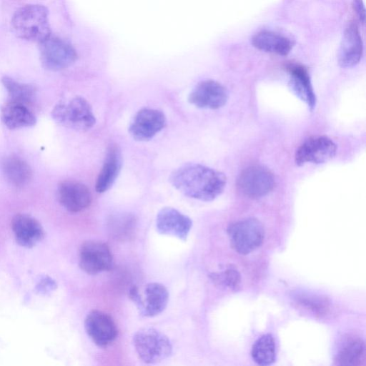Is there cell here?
<instances>
[{
  "mask_svg": "<svg viewBox=\"0 0 366 366\" xmlns=\"http://www.w3.org/2000/svg\"><path fill=\"white\" fill-rule=\"evenodd\" d=\"M169 182L188 197L210 202L223 192L227 178L222 172L212 168L200 164L188 163L173 171Z\"/></svg>",
  "mask_w": 366,
  "mask_h": 366,
  "instance_id": "cell-1",
  "label": "cell"
},
{
  "mask_svg": "<svg viewBox=\"0 0 366 366\" xmlns=\"http://www.w3.org/2000/svg\"><path fill=\"white\" fill-rule=\"evenodd\" d=\"M48 15V9L42 5L22 6L13 15V29L19 38L40 43L51 35Z\"/></svg>",
  "mask_w": 366,
  "mask_h": 366,
  "instance_id": "cell-2",
  "label": "cell"
},
{
  "mask_svg": "<svg viewBox=\"0 0 366 366\" xmlns=\"http://www.w3.org/2000/svg\"><path fill=\"white\" fill-rule=\"evenodd\" d=\"M51 116L57 124L79 132L87 131L96 123L91 104L79 96L58 103L53 109Z\"/></svg>",
  "mask_w": 366,
  "mask_h": 366,
  "instance_id": "cell-3",
  "label": "cell"
},
{
  "mask_svg": "<svg viewBox=\"0 0 366 366\" xmlns=\"http://www.w3.org/2000/svg\"><path fill=\"white\" fill-rule=\"evenodd\" d=\"M133 345L139 358L147 364L158 363L172 352L168 337L153 327L138 330L133 336Z\"/></svg>",
  "mask_w": 366,
  "mask_h": 366,
  "instance_id": "cell-4",
  "label": "cell"
},
{
  "mask_svg": "<svg viewBox=\"0 0 366 366\" xmlns=\"http://www.w3.org/2000/svg\"><path fill=\"white\" fill-rule=\"evenodd\" d=\"M129 297L134 303L140 315L152 317L162 313L167 307L169 292L161 283L150 282L140 289L132 286Z\"/></svg>",
  "mask_w": 366,
  "mask_h": 366,
  "instance_id": "cell-5",
  "label": "cell"
},
{
  "mask_svg": "<svg viewBox=\"0 0 366 366\" xmlns=\"http://www.w3.org/2000/svg\"><path fill=\"white\" fill-rule=\"evenodd\" d=\"M227 232L232 248L242 254H247L258 248L264 237L263 225L254 218L231 224Z\"/></svg>",
  "mask_w": 366,
  "mask_h": 366,
  "instance_id": "cell-6",
  "label": "cell"
},
{
  "mask_svg": "<svg viewBox=\"0 0 366 366\" xmlns=\"http://www.w3.org/2000/svg\"><path fill=\"white\" fill-rule=\"evenodd\" d=\"M40 59L49 70L58 71L73 64L77 55L75 49L65 41L50 35L39 43Z\"/></svg>",
  "mask_w": 366,
  "mask_h": 366,
  "instance_id": "cell-7",
  "label": "cell"
},
{
  "mask_svg": "<svg viewBox=\"0 0 366 366\" xmlns=\"http://www.w3.org/2000/svg\"><path fill=\"white\" fill-rule=\"evenodd\" d=\"M79 262L81 269L89 274L110 270L114 264L109 246L101 241L89 240L80 247Z\"/></svg>",
  "mask_w": 366,
  "mask_h": 366,
  "instance_id": "cell-8",
  "label": "cell"
},
{
  "mask_svg": "<svg viewBox=\"0 0 366 366\" xmlns=\"http://www.w3.org/2000/svg\"><path fill=\"white\" fill-rule=\"evenodd\" d=\"M275 184L272 173L260 165L244 169L237 178L239 190L250 198H260L269 194Z\"/></svg>",
  "mask_w": 366,
  "mask_h": 366,
  "instance_id": "cell-9",
  "label": "cell"
},
{
  "mask_svg": "<svg viewBox=\"0 0 366 366\" xmlns=\"http://www.w3.org/2000/svg\"><path fill=\"white\" fill-rule=\"evenodd\" d=\"M164 114L156 109L143 108L132 117L129 125L130 135L137 141L147 142L152 139L166 126Z\"/></svg>",
  "mask_w": 366,
  "mask_h": 366,
  "instance_id": "cell-10",
  "label": "cell"
},
{
  "mask_svg": "<svg viewBox=\"0 0 366 366\" xmlns=\"http://www.w3.org/2000/svg\"><path fill=\"white\" fill-rule=\"evenodd\" d=\"M84 328L92 342L98 347L104 348L112 345L118 335L117 325L107 313L93 310L84 320Z\"/></svg>",
  "mask_w": 366,
  "mask_h": 366,
  "instance_id": "cell-11",
  "label": "cell"
},
{
  "mask_svg": "<svg viewBox=\"0 0 366 366\" xmlns=\"http://www.w3.org/2000/svg\"><path fill=\"white\" fill-rule=\"evenodd\" d=\"M337 152L335 143L325 136L313 137L297 149L295 162L297 166L307 163L322 164L332 159Z\"/></svg>",
  "mask_w": 366,
  "mask_h": 366,
  "instance_id": "cell-12",
  "label": "cell"
},
{
  "mask_svg": "<svg viewBox=\"0 0 366 366\" xmlns=\"http://www.w3.org/2000/svg\"><path fill=\"white\" fill-rule=\"evenodd\" d=\"M228 99L227 91L220 83L207 79L199 82L188 96V102L196 107L218 109Z\"/></svg>",
  "mask_w": 366,
  "mask_h": 366,
  "instance_id": "cell-13",
  "label": "cell"
},
{
  "mask_svg": "<svg viewBox=\"0 0 366 366\" xmlns=\"http://www.w3.org/2000/svg\"><path fill=\"white\" fill-rule=\"evenodd\" d=\"M192 227V219L173 207H164L157 215L156 227L161 234L185 241Z\"/></svg>",
  "mask_w": 366,
  "mask_h": 366,
  "instance_id": "cell-14",
  "label": "cell"
},
{
  "mask_svg": "<svg viewBox=\"0 0 366 366\" xmlns=\"http://www.w3.org/2000/svg\"><path fill=\"white\" fill-rule=\"evenodd\" d=\"M57 198L66 210L76 213L89 207L92 196L85 184L76 181L66 180L58 185Z\"/></svg>",
  "mask_w": 366,
  "mask_h": 366,
  "instance_id": "cell-15",
  "label": "cell"
},
{
  "mask_svg": "<svg viewBox=\"0 0 366 366\" xmlns=\"http://www.w3.org/2000/svg\"><path fill=\"white\" fill-rule=\"evenodd\" d=\"M11 223L15 239L22 247H33L44 238L43 227L37 219L29 214H17Z\"/></svg>",
  "mask_w": 366,
  "mask_h": 366,
  "instance_id": "cell-16",
  "label": "cell"
},
{
  "mask_svg": "<svg viewBox=\"0 0 366 366\" xmlns=\"http://www.w3.org/2000/svg\"><path fill=\"white\" fill-rule=\"evenodd\" d=\"M363 44L360 33L355 24H350L344 31L339 52L338 63L341 67L350 68L360 61Z\"/></svg>",
  "mask_w": 366,
  "mask_h": 366,
  "instance_id": "cell-17",
  "label": "cell"
},
{
  "mask_svg": "<svg viewBox=\"0 0 366 366\" xmlns=\"http://www.w3.org/2000/svg\"><path fill=\"white\" fill-rule=\"evenodd\" d=\"M122 167L120 147L112 143L107 148L102 167L97 179L95 188L98 193L108 191L115 182Z\"/></svg>",
  "mask_w": 366,
  "mask_h": 366,
  "instance_id": "cell-18",
  "label": "cell"
},
{
  "mask_svg": "<svg viewBox=\"0 0 366 366\" xmlns=\"http://www.w3.org/2000/svg\"><path fill=\"white\" fill-rule=\"evenodd\" d=\"M3 123L11 129L28 127L36 124V117L30 106L9 99L1 109Z\"/></svg>",
  "mask_w": 366,
  "mask_h": 366,
  "instance_id": "cell-19",
  "label": "cell"
},
{
  "mask_svg": "<svg viewBox=\"0 0 366 366\" xmlns=\"http://www.w3.org/2000/svg\"><path fill=\"white\" fill-rule=\"evenodd\" d=\"M287 70L290 74V88L310 110H313L316 105V96L307 70L297 64L290 65Z\"/></svg>",
  "mask_w": 366,
  "mask_h": 366,
  "instance_id": "cell-20",
  "label": "cell"
},
{
  "mask_svg": "<svg viewBox=\"0 0 366 366\" xmlns=\"http://www.w3.org/2000/svg\"><path fill=\"white\" fill-rule=\"evenodd\" d=\"M252 44L259 50L280 56L287 55L292 48L290 39L269 31H262L254 34Z\"/></svg>",
  "mask_w": 366,
  "mask_h": 366,
  "instance_id": "cell-21",
  "label": "cell"
},
{
  "mask_svg": "<svg viewBox=\"0 0 366 366\" xmlns=\"http://www.w3.org/2000/svg\"><path fill=\"white\" fill-rule=\"evenodd\" d=\"M2 171L6 179L16 187L27 185L32 178L30 166L24 159L14 155L3 160Z\"/></svg>",
  "mask_w": 366,
  "mask_h": 366,
  "instance_id": "cell-22",
  "label": "cell"
},
{
  "mask_svg": "<svg viewBox=\"0 0 366 366\" xmlns=\"http://www.w3.org/2000/svg\"><path fill=\"white\" fill-rule=\"evenodd\" d=\"M365 357L364 341L360 337L352 336L347 337L341 344L336 361L340 365L357 366L362 364Z\"/></svg>",
  "mask_w": 366,
  "mask_h": 366,
  "instance_id": "cell-23",
  "label": "cell"
},
{
  "mask_svg": "<svg viewBox=\"0 0 366 366\" xmlns=\"http://www.w3.org/2000/svg\"><path fill=\"white\" fill-rule=\"evenodd\" d=\"M252 357L259 365H269L276 359V344L273 336L266 334L255 341L252 348Z\"/></svg>",
  "mask_w": 366,
  "mask_h": 366,
  "instance_id": "cell-24",
  "label": "cell"
},
{
  "mask_svg": "<svg viewBox=\"0 0 366 366\" xmlns=\"http://www.w3.org/2000/svg\"><path fill=\"white\" fill-rule=\"evenodd\" d=\"M1 82L6 89L10 100L31 105L34 101L35 89L30 84L19 82L9 76H4Z\"/></svg>",
  "mask_w": 366,
  "mask_h": 366,
  "instance_id": "cell-25",
  "label": "cell"
},
{
  "mask_svg": "<svg viewBox=\"0 0 366 366\" xmlns=\"http://www.w3.org/2000/svg\"><path fill=\"white\" fill-rule=\"evenodd\" d=\"M137 221L134 216L129 213L117 214L111 217L109 221V230L118 239H126L131 236Z\"/></svg>",
  "mask_w": 366,
  "mask_h": 366,
  "instance_id": "cell-26",
  "label": "cell"
},
{
  "mask_svg": "<svg viewBox=\"0 0 366 366\" xmlns=\"http://www.w3.org/2000/svg\"><path fill=\"white\" fill-rule=\"evenodd\" d=\"M220 279L228 287L235 289L240 282V275L235 269H228L220 275Z\"/></svg>",
  "mask_w": 366,
  "mask_h": 366,
  "instance_id": "cell-27",
  "label": "cell"
},
{
  "mask_svg": "<svg viewBox=\"0 0 366 366\" xmlns=\"http://www.w3.org/2000/svg\"><path fill=\"white\" fill-rule=\"evenodd\" d=\"M355 6L356 8V11L360 16V19H362V21L365 20V12L364 5L361 0H355Z\"/></svg>",
  "mask_w": 366,
  "mask_h": 366,
  "instance_id": "cell-28",
  "label": "cell"
}]
</instances>
